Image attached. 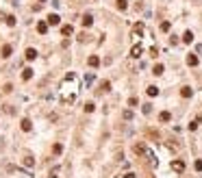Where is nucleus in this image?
Returning <instances> with one entry per match:
<instances>
[{"label": "nucleus", "instance_id": "f257e3e1", "mask_svg": "<svg viewBox=\"0 0 202 178\" xmlns=\"http://www.w3.org/2000/svg\"><path fill=\"white\" fill-rule=\"evenodd\" d=\"M141 55H143V46H141V44H135L133 50H130V57H135V59H137V57H141Z\"/></svg>", "mask_w": 202, "mask_h": 178}, {"label": "nucleus", "instance_id": "f03ea898", "mask_svg": "<svg viewBox=\"0 0 202 178\" xmlns=\"http://www.w3.org/2000/svg\"><path fill=\"white\" fill-rule=\"evenodd\" d=\"M141 33H143V24L137 22V24L133 26V37H141Z\"/></svg>", "mask_w": 202, "mask_h": 178}, {"label": "nucleus", "instance_id": "7ed1b4c3", "mask_svg": "<svg viewBox=\"0 0 202 178\" xmlns=\"http://www.w3.org/2000/svg\"><path fill=\"white\" fill-rule=\"evenodd\" d=\"M59 22H61V18H59L57 13H50V15H48V24H50V26H57Z\"/></svg>", "mask_w": 202, "mask_h": 178}, {"label": "nucleus", "instance_id": "20e7f679", "mask_svg": "<svg viewBox=\"0 0 202 178\" xmlns=\"http://www.w3.org/2000/svg\"><path fill=\"white\" fill-rule=\"evenodd\" d=\"M37 33H39V35L48 33V22H37Z\"/></svg>", "mask_w": 202, "mask_h": 178}, {"label": "nucleus", "instance_id": "39448f33", "mask_svg": "<svg viewBox=\"0 0 202 178\" xmlns=\"http://www.w3.org/2000/svg\"><path fill=\"white\" fill-rule=\"evenodd\" d=\"M20 128L24 130V133H28V130L33 128V124H30V119H26V117H24V119H22V122H20Z\"/></svg>", "mask_w": 202, "mask_h": 178}, {"label": "nucleus", "instance_id": "423d86ee", "mask_svg": "<svg viewBox=\"0 0 202 178\" xmlns=\"http://www.w3.org/2000/svg\"><path fill=\"white\" fill-rule=\"evenodd\" d=\"M87 63H89V67H98V65H100V59H98L96 55H91V57L87 59Z\"/></svg>", "mask_w": 202, "mask_h": 178}, {"label": "nucleus", "instance_id": "0eeeda50", "mask_svg": "<svg viewBox=\"0 0 202 178\" xmlns=\"http://www.w3.org/2000/svg\"><path fill=\"white\" fill-rule=\"evenodd\" d=\"M172 169L174 172H182V169H185V163H182V161H172Z\"/></svg>", "mask_w": 202, "mask_h": 178}, {"label": "nucleus", "instance_id": "6e6552de", "mask_svg": "<svg viewBox=\"0 0 202 178\" xmlns=\"http://www.w3.org/2000/svg\"><path fill=\"white\" fill-rule=\"evenodd\" d=\"M180 96H182V98H191V96H193V89L191 87H182L180 89Z\"/></svg>", "mask_w": 202, "mask_h": 178}, {"label": "nucleus", "instance_id": "1a4fd4ad", "mask_svg": "<svg viewBox=\"0 0 202 178\" xmlns=\"http://www.w3.org/2000/svg\"><path fill=\"white\" fill-rule=\"evenodd\" d=\"M91 24H94V18H91V15H83V26L85 28H89Z\"/></svg>", "mask_w": 202, "mask_h": 178}, {"label": "nucleus", "instance_id": "9d476101", "mask_svg": "<svg viewBox=\"0 0 202 178\" xmlns=\"http://www.w3.org/2000/svg\"><path fill=\"white\" fill-rule=\"evenodd\" d=\"M182 41H185V44H191V41H193V33H191V30H187V33L182 35Z\"/></svg>", "mask_w": 202, "mask_h": 178}, {"label": "nucleus", "instance_id": "9b49d317", "mask_svg": "<svg viewBox=\"0 0 202 178\" xmlns=\"http://www.w3.org/2000/svg\"><path fill=\"white\" fill-rule=\"evenodd\" d=\"M187 65H191V67L198 65V57L196 55H187Z\"/></svg>", "mask_w": 202, "mask_h": 178}, {"label": "nucleus", "instance_id": "f8f14e48", "mask_svg": "<svg viewBox=\"0 0 202 178\" xmlns=\"http://www.w3.org/2000/svg\"><path fill=\"white\" fill-rule=\"evenodd\" d=\"M35 57H37V50H35V48H28V50H26V59H28V61H33Z\"/></svg>", "mask_w": 202, "mask_h": 178}, {"label": "nucleus", "instance_id": "ddd939ff", "mask_svg": "<svg viewBox=\"0 0 202 178\" xmlns=\"http://www.w3.org/2000/svg\"><path fill=\"white\" fill-rule=\"evenodd\" d=\"M22 78H24V80H30V78H33V69H30V67H26L24 72H22Z\"/></svg>", "mask_w": 202, "mask_h": 178}, {"label": "nucleus", "instance_id": "4468645a", "mask_svg": "<svg viewBox=\"0 0 202 178\" xmlns=\"http://www.w3.org/2000/svg\"><path fill=\"white\" fill-rule=\"evenodd\" d=\"M109 89H111V83H109V80H102V83H100V94H102V91H109Z\"/></svg>", "mask_w": 202, "mask_h": 178}, {"label": "nucleus", "instance_id": "2eb2a0df", "mask_svg": "<svg viewBox=\"0 0 202 178\" xmlns=\"http://www.w3.org/2000/svg\"><path fill=\"white\" fill-rule=\"evenodd\" d=\"M61 33H63V35H72V33H74V26H72V24H65L63 28H61Z\"/></svg>", "mask_w": 202, "mask_h": 178}, {"label": "nucleus", "instance_id": "dca6fc26", "mask_svg": "<svg viewBox=\"0 0 202 178\" xmlns=\"http://www.w3.org/2000/svg\"><path fill=\"white\" fill-rule=\"evenodd\" d=\"M159 119H161V122H170V119H172V115H170V111H163V113L159 115Z\"/></svg>", "mask_w": 202, "mask_h": 178}, {"label": "nucleus", "instance_id": "f3484780", "mask_svg": "<svg viewBox=\"0 0 202 178\" xmlns=\"http://www.w3.org/2000/svg\"><path fill=\"white\" fill-rule=\"evenodd\" d=\"M2 57H5V59H9V57H11V46L9 44L2 46Z\"/></svg>", "mask_w": 202, "mask_h": 178}, {"label": "nucleus", "instance_id": "a211bd4d", "mask_svg": "<svg viewBox=\"0 0 202 178\" xmlns=\"http://www.w3.org/2000/svg\"><path fill=\"white\" fill-rule=\"evenodd\" d=\"M152 74H154V76H161V74H163V65H161V63H157V65H154Z\"/></svg>", "mask_w": 202, "mask_h": 178}, {"label": "nucleus", "instance_id": "6ab92c4d", "mask_svg": "<svg viewBox=\"0 0 202 178\" xmlns=\"http://www.w3.org/2000/svg\"><path fill=\"white\" fill-rule=\"evenodd\" d=\"M135 152H137V154H146V152H148V150H146V146L137 144V146H135Z\"/></svg>", "mask_w": 202, "mask_h": 178}, {"label": "nucleus", "instance_id": "aec40b11", "mask_svg": "<svg viewBox=\"0 0 202 178\" xmlns=\"http://www.w3.org/2000/svg\"><path fill=\"white\" fill-rule=\"evenodd\" d=\"M146 91H148V96H157V94H159V87H154V85H150V87L146 89Z\"/></svg>", "mask_w": 202, "mask_h": 178}, {"label": "nucleus", "instance_id": "412c9836", "mask_svg": "<svg viewBox=\"0 0 202 178\" xmlns=\"http://www.w3.org/2000/svg\"><path fill=\"white\" fill-rule=\"evenodd\" d=\"M126 7H128L126 0H118V9H120V11H126Z\"/></svg>", "mask_w": 202, "mask_h": 178}, {"label": "nucleus", "instance_id": "4be33fe9", "mask_svg": "<svg viewBox=\"0 0 202 178\" xmlns=\"http://www.w3.org/2000/svg\"><path fill=\"white\" fill-rule=\"evenodd\" d=\"M61 150H63V146H61V144H54L52 146V152L54 154H61Z\"/></svg>", "mask_w": 202, "mask_h": 178}, {"label": "nucleus", "instance_id": "5701e85b", "mask_svg": "<svg viewBox=\"0 0 202 178\" xmlns=\"http://www.w3.org/2000/svg\"><path fill=\"white\" fill-rule=\"evenodd\" d=\"M11 91H13V85H9V83H7L5 87H2V94H11Z\"/></svg>", "mask_w": 202, "mask_h": 178}, {"label": "nucleus", "instance_id": "b1692460", "mask_svg": "<svg viewBox=\"0 0 202 178\" xmlns=\"http://www.w3.org/2000/svg\"><path fill=\"white\" fill-rule=\"evenodd\" d=\"M94 109H96V104H94V102H87V104H85V111H87V113H91Z\"/></svg>", "mask_w": 202, "mask_h": 178}, {"label": "nucleus", "instance_id": "393cba45", "mask_svg": "<svg viewBox=\"0 0 202 178\" xmlns=\"http://www.w3.org/2000/svg\"><path fill=\"white\" fill-rule=\"evenodd\" d=\"M170 26H172L170 22H161V30H163V33H168V30H170Z\"/></svg>", "mask_w": 202, "mask_h": 178}, {"label": "nucleus", "instance_id": "a878e982", "mask_svg": "<svg viewBox=\"0 0 202 178\" xmlns=\"http://www.w3.org/2000/svg\"><path fill=\"white\" fill-rule=\"evenodd\" d=\"M24 165H26V167H33V158H30V156H24Z\"/></svg>", "mask_w": 202, "mask_h": 178}, {"label": "nucleus", "instance_id": "bb28decb", "mask_svg": "<svg viewBox=\"0 0 202 178\" xmlns=\"http://www.w3.org/2000/svg\"><path fill=\"white\" fill-rule=\"evenodd\" d=\"M7 24H9V26H15V18H13V15H7Z\"/></svg>", "mask_w": 202, "mask_h": 178}, {"label": "nucleus", "instance_id": "cd10ccee", "mask_svg": "<svg viewBox=\"0 0 202 178\" xmlns=\"http://www.w3.org/2000/svg\"><path fill=\"white\" fill-rule=\"evenodd\" d=\"M122 117H124V119H133V113H130V111H124Z\"/></svg>", "mask_w": 202, "mask_h": 178}, {"label": "nucleus", "instance_id": "c85d7f7f", "mask_svg": "<svg viewBox=\"0 0 202 178\" xmlns=\"http://www.w3.org/2000/svg\"><path fill=\"white\" fill-rule=\"evenodd\" d=\"M193 167H196V169H198V172H202V161H200V158H198L196 163H193Z\"/></svg>", "mask_w": 202, "mask_h": 178}, {"label": "nucleus", "instance_id": "c756f323", "mask_svg": "<svg viewBox=\"0 0 202 178\" xmlns=\"http://www.w3.org/2000/svg\"><path fill=\"white\" fill-rule=\"evenodd\" d=\"M150 111H152V104H143V113L148 115V113H150Z\"/></svg>", "mask_w": 202, "mask_h": 178}, {"label": "nucleus", "instance_id": "7c9ffc66", "mask_svg": "<svg viewBox=\"0 0 202 178\" xmlns=\"http://www.w3.org/2000/svg\"><path fill=\"white\" fill-rule=\"evenodd\" d=\"M87 37H89L87 33H80V35H78V41H87Z\"/></svg>", "mask_w": 202, "mask_h": 178}, {"label": "nucleus", "instance_id": "2f4dec72", "mask_svg": "<svg viewBox=\"0 0 202 178\" xmlns=\"http://www.w3.org/2000/svg\"><path fill=\"white\" fill-rule=\"evenodd\" d=\"M91 80H94V74H87V76H85V83H87V85L91 83Z\"/></svg>", "mask_w": 202, "mask_h": 178}, {"label": "nucleus", "instance_id": "473e14b6", "mask_svg": "<svg viewBox=\"0 0 202 178\" xmlns=\"http://www.w3.org/2000/svg\"><path fill=\"white\" fill-rule=\"evenodd\" d=\"M196 50H198V55H202V44H200V46H198V48H196Z\"/></svg>", "mask_w": 202, "mask_h": 178}, {"label": "nucleus", "instance_id": "72a5a7b5", "mask_svg": "<svg viewBox=\"0 0 202 178\" xmlns=\"http://www.w3.org/2000/svg\"><path fill=\"white\" fill-rule=\"evenodd\" d=\"M124 178H135V174H126V176H124Z\"/></svg>", "mask_w": 202, "mask_h": 178}, {"label": "nucleus", "instance_id": "f704fd0d", "mask_svg": "<svg viewBox=\"0 0 202 178\" xmlns=\"http://www.w3.org/2000/svg\"><path fill=\"white\" fill-rule=\"evenodd\" d=\"M39 2H44V0H39Z\"/></svg>", "mask_w": 202, "mask_h": 178}]
</instances>
